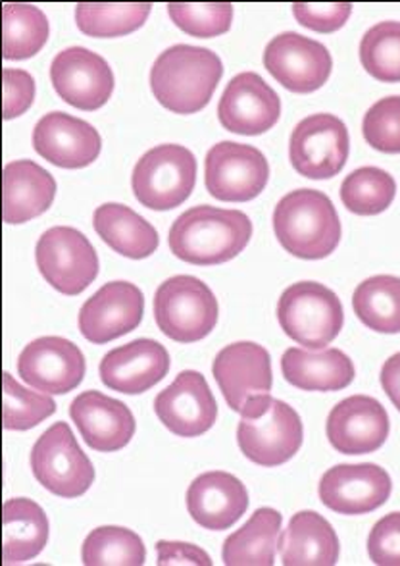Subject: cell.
Listing matches in <instances>:
<instances>
[{"label": "cell", "mask_w": 400, "mask_h": 566, "mask_svg": "<svg viewBox=\"0 0 400 566\" xmlns=\"http://www.w3.org/2000/svg\"><path fill=\"white\" fill-rule=\"evenodd\" d=\"M364 139L371 149L387 155H400V97H386L371 106L364 116Z\"/></svg>", "instance_id": "f35d334b"}, {"label": "cell", "mask_w": 400, "mask_h": 566, "mask_svg": "<svg viewBox=\"0 0 400 566\" xmlns=\"http://www.w3.org/2000/svg\"><path fill=\"white\" fill-rule=\"evenodd\" d=\"M83 441L98 453H114L126 448L137 430L134 412L126 402L104 396L101 391H83L70 405Z\"/></svg>", "instance_id": "603a6c76"}, {"label": "cell", "mask_w": 400, "mask_h": 566, "mask_svg": "<svg viewBox=\"0 0 400 566\" xmlns=\"http://www.w3.org/2000/svg\"><path fill=\"white\" fill-rule=\"evenodd\" d=\"M197 184V158L183 145H158L135 165L131 187L137 201L150 210L178 209Z\"/></svg>", "instance_id": "52a82bcc"}, {"label": "cell", "mask_w": 400, "mask_h": 566, "mask_svg": "<svg viewBox=\"0 0 400 566\" xmlns=\"http://www.w3.org/2000/svg\"><path fill=\"white\" fill-rule=\"evenodd\" d=\"M35 261L41 276L62 295H80L98 276V254L75 228L56 226L39 238Z\"/></svg>", "instance_id": "9c48e42d"}, {"label": "cell", "mask_w": 400, "mask_h": 566, "mask_svg": "<svg viewBox=\"0 0 400 566\" xmlns=\"http://www.w3.org/2000/svg\"><path fill=\"white\" fill-rule=\"evenodd\" d=\"M51 82L59 97L85 113L103 108L114 93L110 64L85 46H70L51 64Z\"/></svg>", "instance_id": "7c38bea8"}, {"label": "cell", "mask_w": 400, "mask_h": 566, "mask_svg": "<svg viewBox=\"0 0 400 566\" xmlns=\"http://www.w3.org/2000/svg\"><path fill=\"white\" fill-rule=\"evenodd\" d=\"M145 314V295L129 282L103 285L80 311V332L95 345L114 342L139 328Z\"/></svg>", "instance_id": "ac0fdd59"}, {"label": "cell", "mask_w": 400, "mask_h": 566, "mask_svg": "<svg viewBox=\"0 0 400 566\" xmlns=\"http://www.w3.org/2000/svg\"><path fill=\"white\" fill-rule=\"evenodd\" d=\"M397 197V181L389 171L364 166L345 178L341 201L358 217H376L386 212Z\"/></svg>", "instance_id": "836d02e7"}, {"label": "cell", "mask_w": 400, "mask_h": 566, "mask_svg": "<svg viewBox=\"0 0 400 566\" xmlns=\"http://www.w3.org/2000/svg\"><path fill=\"white\" fill-rule=\"evenodd\" d=\"M303 420L287 402L262 396L241 412L238 443L246 459L260 467H280L303 448Z\"/></svg>", "instance_id": "277c9868"}, {"label": "cell", "mask_w": 400, "mask_h": 566, "mask_svg": "<svg viewBox=\"0 0 400 566\" xmlns=\"http://www.w3.org/2000/svg\"><path fill=\"white\" fill-rule=\"evenodd\" d=\"M147 2L101 4L82 2L75 8V22L85 35L97 39L124 38L143 28L150 14Z\"/></svg>", "instance_id": "d6a6232c"}, {"label": "cell", "mask_w": 400, "mask_h": 566, "mask_svg": "<svg viewBox=\"0 0 400 566\" xmlns=\"http://www.w3.org/2000/svg\"><path fill=\"white\" fill-rule=\"evenodd\" d=\"M379 380H381V388L386 391L387 397L400 412V353L386 360Z\"/></svg>", "instance_id": "ee69618b"}, {"label": "cell", "mask_w": 400, "mask_h": 566, "mask_svg": "<svg viewBox=\"0 0 400 566\" xmlns=\"http://www.w3.org/2000/svg\"><path fill=\"white\" fill-rule=\"evenodd\" d=\"M212 374L223 399L239 415L252 399L270 396L274 386L272 357L259 343L239 342L223 347L215 355Z\"/></svg>", "instance_id": "9a60e30c"}, {"label": "cell", "mask_w": 400, "mask_h": 566, "mask_svg": "<svg viewBox=\"0 0 400 566\" xmlns=\"http://www.w3.org/2000/svg\"><path fill=\"white\" fill-rule=\"evenodd\" d=\"M360 62L373 80L400 83V22H381L366 31Z\"/></svg>", "instance_id": "d590c367"}, {"label": "cell", "mask_w": 400, "mask_h": 566, "mask_svg": "<svg viewBox=\"0 0 400 566\" xmlns=\"http://www.w3.org/2000/svg\"><path fill=\"white\" fill-rule=\"evenodd\" d=\"M270 165L252 145L222 142L208 150L204 184L208 193L223 202L256 199L267 186Z\"/></svg>", "instance_id": "8fae6325"}, {"label": "cell", "mask_w": 400, "mask_h": 566, "mask_svg": "<svg viewBox=\"0 0 400 566\" xmlns=\"http://www.w3.org/2000/svg\"><path fill=\"white\" fill-rule=\"evenodd\" d=\"M49 542V518L35 501L8 500L2 509L4 565H23L35 559Z\"/></svg>", "instance_id": "f1b7e54d"}, {"label": "cell", "mask_w": 400, "mask_h": 566, "mask_svg": "<svg viewBox=\"0 0 400 566\" xmlns=\"http://www.w3.org/2000/svg\"><path fill=\"white\" fill-rule=\"evenodd\" d=\"M87 365L82 349L64 337H39L18 358V374L31 388L66 396L83 381Z\"/></svg>", "instance_id": "5bb4252c"}, {"label": "cell", "mask_w": 400, "mask_h": 566, "mask_svg": "<svg viewBox=\"0 0 400 566\" xmlns=\"http://www.w3.org/2000/svg\"><path fill=\"white\" fill-rule=\"evenodd\" d=\"M168 14L179 30L199 39L223 35L230 31L233 22V7L230 2H171L168 4Z\"/></svg>", "instance_id": "74e56055"}, {"label": "cell", "mask_w": 400, "mask_h": 566, "mask_svg": "<svg viewBox=\"0 0 400 566\" xmlns=\"http://www.w3.org/2000/svg\"><path fill=\"white\" fill-rule=\"evenodd\" d=\"M283 378L304 391H341L355 380V363L339 349L322 353L291 347L282 358Z\"/></svg>", "instance_id": "4316f807"}, {"label": "cell", "mask_w": 400, "mask_h": 566, "mask_svg": "<svg viewBox=\"0 0 400 566\" xmlns=\"http://www.w3.org/2000/svg\"><path fill=\"white\" fill-rule=\"evenodd\" d=\"M393 492L386 469L371 462L339 464L319 480V500L339 514H366L383 507Z\"/></svg>", "instance_id": "2e32d148"}, {"label": "cell", "mask_w": 400, "mask_h": 566, "mask_svg": "<svg viewBox=\"0 0 400 566\" xmlns=\"http://www.w3.org/2000/svg\"><path fill=\"white\" fill-rule=\"evenodd\" d=\"M280 116L282 101L277 93L254 72L235 75L218 105L220 124L231 134H266L277 124Z\"/></svg>", "instance_id": "d6986e66"}, {"label": "cell", "mask_w": 400, "mask_h": 566, "mask_svg": "<svg viewBox=\"0 0 400 566\" xmlns=\"http://www.w3.org/2000/svg\"><path fill=\"white\" fill-rule=\"evenodd\" d=\"M251 238L252 222L245 212L200 205L176 218L168 245L179 261L215 266L243 253Z\"/></svg>", "instance_id": "6da1fadb"}, {"label": "cell", "mask_w": 400, "mask_h": 566, "mask_svg": "<svg viewBox=\"0 0 400 566\" xmlns=\"http://www.w3.org/2000/svg\"><path fill=\"white\" fill-rule=\"evenodd\" d=\"M264 66L285 90L304 95L326 85L334 59L318 41L285 31L267 43Z\"/></svg>", "instance_id": "4fadbf2b"}, {"label": "cell", "mask_w": 400, "mask_h": 566, "mask_svg": "<svg viewBox=\"0 0 400 566\" xmlns=\"http://www.w3.org/2000/svg\"><path fill=\"white\" fill-rule=\"evenodd\" d=\"M285 336L306 349H324L341 334L345 313L334 291L318 282L293 283L277 303Z\"/></svg>", "instance_id": "5b68a950"}, {"label": "cell", "mask_w": 400, "mask_h": 566, "mask_svg": "<svg viewBox=\"0 0 400 566\" xmlns=\"http://www.w3.org/2000/svg\"><path fill=\"white\" fill-rule=\"evenodd\" d=\"M389 430L386 407L373 397H347L327 417V440L343 454L376 453L383 448Z\"/></svg>", "instance_id": "ffe728a7"}, {"label": "cell", "mask_w": 400, "mask_h": 566, "mask_svg": "<svg viewBox=\"0 0 400 566\" xmlns=\"http://www.w3.org/2000/svg\"><path fill=\"white\" fill-rule=\"evenodd\" d=\"M4 222L25 224L45 214L56 197V179L33 160H15L4 166Z\"/></svg>", "instance_id": "d4e9b609"}, {"label": "cell", "mask_w": 400, "mask_h": 566, "mask_svg": "<svg viewBox=\"0 0 400 566\" xmlns=\"http://www.w3.org/2000/svg\"><path fill=\"white\" fill-rule=\"evenodd\" d=\"M277 547L285 566H331L339 560V537L316 511L295 514Z\"/></svg>", "instance_id": "484cf974"}, {"label": "cell", "mask_w": 400, "mask_h": 566, "mask_svg": "<svg viewBox=\"0 0 400 566\" xmlns=\"http://www.w3.org/2000/svg\"><path fill=\"white\" fill-rule=\"evenodd\" d=\"M283 516L275 509H259L243 528L223 542L222 557L228 566H272Z\"/></svg>", "instance_id": "f546056e"}, {"label": "cell", "mask_w": 400, "mask_h": 566, "mask_svg": "<svg viewBox=\"0 0 400 566\" xmlns=\"http://www.w3.org/2000/svg\"><path fill=\"white\" fill-rule=\"evenodd\" d=\"M158 552V566H212V559L204 549L183 542H166L160 539L156 544Z\"/></svg>", "instance_id": "7bdbcfd3"}, {"label": "cell", "mask_w": 400, "mask_h": 566, "mask_svg": "<svg viewBox=\"0 0 400 566\" xmlns=\"http://www.w3.org/2000/svg\"><path fill=\"white\" fill-rule=\"evenodd\" d=\"M2 90H4V119L18 118L30 111L35 101V80L25 70L4 67L2 70Z\"/></svg>", "instance_id": "b9f144b4"}, {"label": "cell", "mask_w": 400, "mask_h": 566, "mask_svg": "<svg viewBox=\"0 0 400 566\" xmlns=\"http://www.w3.org/2000/svg\"><path fill=\"white\" fill-rule=\"evenodd\" d=\"M33 149L51 165L80 170L97 160L103 139L90 122L66 113H51L39 119L33 129Z\"/></svg>", "instance_id": "7402d4cb"}, {"label": "cell", "mask_w": 400, "mask_h": 566, "mask_svg": "<svg viewBox=\"0 0 400 566\" xmlns=\"http://www.w3.org/2000/svg\"><path fill=\"white\" fill-rule=\"evenodd\" d=\"M222 75V59L210 49L173 45L150 67V91L170 113H200L210 103Z\"/></svg>", "instance_id": "7a4b0ae2"}, {"label": "cell", "mask_w": 400, "mask_h": 566, "mask_svg": "<svg viewBox=\"0 0 400 566\" xmlns=\"http://www.w3.org/2000/svg\"><path fill=\"white\" fill-rule=\"evenodd\" d=\"M56 412V402L49 394L23 388L4 373V428L25 432Z\"/></svg>", "instance_id": "8d00e7d4"}, {"label": "cell", "mask_w": 400, "mask_h": 566, "mask_svg": "<svg viewBox=\"0 0 400 566\" xmlns=\"http://www.w3.org/2000/svg\"><path fill=\"white\" fill-rule=\"evenodd\" d=\"M349 153V129L334 114H312L291 134V165L304 178H335L347 165Z\"/></svg>", "instance_id": "30bf717a"}, {"label": "cell", "mask_w": 400, "mask_h": 566, "mask_svg": "<svg viewBox=\"0 0 400 566\" xmlns=\"http://www.w3.org/2000/svg\"><path fill=\"white\" fill-rule=\"evenodd\" d=\"M155 412L171 433L179 438H199L215 424L218 402L202 374L183 370L171 386L156 396Z\"/></svg>", "instance_id": "e0dca14e"}, {"label": "cell", "mask_w": 400, "mask_h": 566, "mask_svg": "<svg viewBox=\"0 0 400 566\" xmlns=\"http://www.w3.org/2000/svg\"><path fill=\"white\" fill-rule=\"evenodd\" d=\"M31 470L39 484L62 500L90 492L95 469L66 422L51 426L31 449Z\"/></svg>", "instance_id": "ba28073f"}, {"label": "cell", "mask_w": 400, "mask_h": 566, "mask_svg": "<svg viewBox=\"0 0 400 566\" xmlns=\"http://www.w3.org/2000/svg\"><path fill=\"white\" fill-rule=\"evenodd\" d=\"M82 560L85 566H141L147 549L134 530L101 526L85 537Z\"/></svg>", "instance_id": "e575fe53"}, {"label": "cell", "mask_w": 400, "mask_h": 566, "mask_svg": "<svg viewBox=\"0 0 400 566\" xmlns=\"http://www.w3.org/2000/svg\"><path fill=\"white\" fill-rule=\"evenodd\" d=\"M93 226L106 245L131 261L149 259L160 245L155 226L126 205L106 202L98 207Z\"/></svg>", "instance_id": "83f0119b"}, {"label": "cell", "mask_w": 400, "mask_h": 566, "mask_svg": "<svg viewBox=\"0 0 400 566\" xmlns=\"http://www.w3.org/2000/svg\"><path fill=\"white\" fill-rule=\"evenodd\" d=\"M249 509L245 484L230 472L214 470L194 478L187 492V511L199 526L222 532L238 524Z\"/></svg>", "instance_id": "cb8c5ba5"}, {"label": "cell", "mask_w": 400, "mask_h": 566, "mask_svg": "<svg viewBox=\"0 0 400 566\" xmlns=\"http://www.w3.org/2000/svg\"><path fill=\"white\" fill-rule=\"evenodd\" d=\"M218 314V298L199 277L173 276L156 290V326L173 342L194 343L210 336Z\"/></svg>", "instance_id": "8992f818"}, {"label": "cell", "mask_w": 400, "mask_h": 566, "mask_svg": "<svg viewBox=\"0 0 400 566\" xmlns=\"http://www.w3.org/2000/svg\"><path fill=\"white\" fill-rule=\"evenodd\" d=\"M98 373L104 386L112 391L139 396L168 376L170 355L162 343L143 337L106 353Z\"/></svg>", "instance_id": "44dd1931"}, {"label": "cell", "mask_w": 400, "mask_h": 566, "mask_svg": "<svg viewBox=\"0 0 400 566\" xmlns=\"http://www.w3.org/2000/svg\"><path fill=\"white\" fill-rule=\"evenodd\" d=\"M368 555L373 565L400 566V513H389L376 522L368 537Z\"/></svg>", "instance_id": "ab89813d"}, {"label": "cell", "mask_w": 400, "mask_h": 566, "mask_svg": "<svg viewBox=\"0 0 400 566\" xmlns=\"http://www.w3.org/2000/svg\"><path fill=\"white\" fill-rule=\"evenodd\" d=\"M352 308L364 326L378 334H400V277L364 280L352 295Z\"/></svg>", "instance_id": "4dcf8cb0"}, {"label": "cell", "mask_w": 400, "mask_h": 566, "mask_svg": "<svg viewBox=\"0 0 400 566\" xmlns=\"http://www.w3.org/2000/svg\"><path fill=\"white\" fill-rule=\"evenodd\" d=\"M352 14L350 2H334V4H306L295 2L293 15L303 28H308L318 33H334L341 30L343 25Z\"/></svg>", "instance_id": "60d3db41"}, {"label": "cell", "mask_w": 400, "mask_h": 566, "mask_svg": "<svg viewBox=\"0 0 400 566\" xmlns=\"http://www.w3.org/2000/svg\"><path fill=\"white\" fill-rule=\"evenodd\" d=\"M274 231L287 253L303 261H322L341 241V220L326 193L297 189L277 202Z\"/></svg>", "instance_id": "3957f363"}, {"label": "cell", "mask_w": 400, "mask_h": 566, "mask_svg": "<svg viewBox=\"0 0 400 566\" xmlns=\"http://www.w3.org/2000/svg\"><path fill=\"white\" fill-rule=\"evenodd\" d=\"M49 20L41 8L22 2L2 7V56L4 60H25L46 45Z\"/></svg>", "instance_id": "1f68e13d"}]
</instances>
